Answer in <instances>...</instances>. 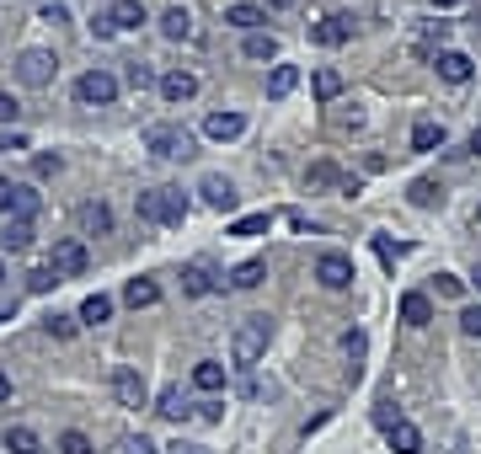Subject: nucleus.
Segmentation results:
<instances>
[{
  "instance_id": "nucleus-4",
  "label": "nucleus",
  "mask_w": 481,
  "mask_h": 454,
  "mask_svg": "<svg viewBox=\"0 0 481 454\" xmlns=\"http://www.w3.org/2000/svg\"><path fill=\"white\" fill-rule=\"evenodd\" d=\"M75 102L80 107H112L118 102V75L112 70H86L75 80Z\"/></svg>"
},
{
  "instance_id": "nucleus-18",
  "label": "nucleus",
  "mask_w": 481,
  "mask_h": 454,
  "mask_svg": "<svg viewBox=\"0 0 481 454\" xmlns=\"http://www.w3.org/2000/svg\"><path fill=\"white\" fill-rule=\"evenodd\" d=\"M134 214H139L145 225H161V219H166V187H145V193L134 198Z\"/></svg>"
},
{
  "instance_id": "nucleus-55",
  "label": "nucleus",
  "mask_w": 481,
  "mask_h": 454,
  "mask_svg": "<svg viewBox=\"0 0 481 454\" xmlns=\"http://www.w3.org/2000/svg\"><path fill=\"white\" fill-rule=\"evenodd\" d=\"M471 155H481V128L471 134Z\"/></svg>"
},
{
  "instance_id": "nucleus-57",
  "label": "nucleus",
  "mask_w": 481,
  "mask_h": 454,
  "mask_svg": "<svg viewBox=\"0 0 481 454\" xmlns=\"http://www.w3.org/2000/svg\"><path fill=\"white\" fill-rule=\"evenodd\" d=\"M434 5H439V11H444V5H460V0H434Z\"/></svg>"
},
{
  "instance_id": "nucleus-43",
  "label": "nucleus",
  "mask_w": 481,
  "mask_h": 454,
  "mask_svg": "<svg viewBox=\"0 0 481 454\" xmlns=\"http://www.w3.org/2000/svg\"><path fill=\"white\" fill-rule=\"evenodd\" d=\"M460 332H466V337H481V305H466V310H460Z\"/></svg>"
},
{
  "instance_id": "nucleus-21",
  "label": "nucleus",
  "mask_w": 481,
  "mask_h": 454,
  "mask_svg": "<svg viewBox=\"0 0 481 454\" xmlns=\"http://www.w3.org/2000/svg\"><path fill=\"white\" fill-rule=\"evenodd\" d=\"M402 321H407V326H428V321H434V300L418 294V289L402 294Z\"/></svg>"
},
{
  "instance_id": "nucleus-51",
  "label": "nucleus",
  "mask_w": 481,
  "mask_h": 454,
  "mask_svg": "<svg viewBox=\"0 0 481 454\" xmlns=\"http://www.w3.org/2000/svg\"><path fill=\"white\" fill-rule=\"evenodd\" d=\"M198 417H209V423H220V417H225V407H220V401H203V407H198Z\"/></svg>"
},
{
  "instance_id": "nucleus-31",
  "label": "nucleus",
  "mask_w": 481,
  "mask_h": 454,
  "mask_svg": "<svg viewBox=\"0 0 481 454\" xmlns=\"http://www.w3.org/2000/svg\"><path fill=\"white\" fill-rule=\"evenodd\" d=\"M268 225H273V214L262 209V214H246V219H236V225H230V235H241V241H252V235H268Z\"/></svg>"
},
{
  "instance_id": "nucleus-30",
  "label": "nucleus",
  "mask_w": 481,
  "mask_h": 454,
  "mask_svg": "<svg viewBox=\"0 0 481 454\" xmlns=\"http://www.w3.org/2000/svg\"><path fill=\"white\" fill-rule=\"evenodd\" d=\"M193 385H198V391H209V396H214V391H225V364L203 359V364L193 369Z\"/></svg>"
},
{
  "instance_id": "nucleus-49",
  "label": "nucleus",
  "mask_w": 481,
  "mask_h": 454,
  "mask_svg": "<svg viewBox=\"0 0 481 454\" xmlns=\"http://www.w3.org/2000/svg\"><path fill=\"white\" fill-rule=\"evenodd\" d=\"M16 112H21V107H16V102L0 91V128H5V123H16Z\"/></svg>"
},
{
  "instance_id": "nucleus-41",
  "label": "nucleus",
  "mask_w": 481,
  "mask_h": 454,
  "mask_svg": "<svg viewBox=\"0 0 481 454\" xmlns=\"http://www.w3.org/2000/svg\"><path fill=\"white\" fill-rule=\"evenodd\" d=\"M375 252H380V262H386V268H391V262H396V257H407V252H412V246H391V241H386V235H375Z\"/></svg>"
},
{
  "instance_id": "nucleus-15",
  "label": "nucleus",
  "mask_w": 481,
  "mask_h": 454,
  "mask_svg": "<svg viewBox=\"0 0 481 454\" xmlns=\"http://www.w3.org/2000/svg\"><path fill=\"white\" fill-rule=\"evenodd\" d=\"M203 134L220 139V144H225V139H241V134H246V118H241V112H209V118H203Z\"/></svg>"
},
{
  "instance_id": "nucleus-26",
  "label": "nucleus",
  "mask_w": 481,
  "mask_h": 454,
  "mask_svg": "<svg viewBox=\"0 0 481 454\" xmlns=\"http://www.w3.org/2000/svg\"><path fill=\"white\" fill-rule=\"evenodd\" d=\"M294 86H300V70H294V64H273V75H268V96L278 102V96H289Z\"/></svg>"
},
{
  "instance_id": "nucleus-3",
  "label": "nucleus",
  "mask_w": 481,
  "mask_h": 454,
  "mask_svg": "<svg viewBox=\"0 0 481 454\" xmlns=\"http://www.w3.org/2000/svg\"><path fill=\"white\" fill-rule=\"evenodd\" d=\"M54 75H59V59H54L48 48H21V54H16V80H21L27 91L54 86Z\"/></svg>"
},
{
  "instance_id": "nucleus-2",
  "label": "nucleus",
  "mask_w": 481,
  "mask_h": 454,
  "mask_svg": "<svg viewBox=\"0 0 481 454\" xmlns=\"http://www.w3.org/2000/svg\"><path fill=\"white\" fill-rule=\"evenodd\" d=\"M268 337H273L268 316L241 321V326H236V337H230V364H236V369H257V364H262V353H268Z\"/></svg>"
},
{
  "instance_id": "nucleus-22",
  "label": "nucleus",
  "mask_w": 481,
  "mask_h": 454,
  "mask_svg": "<svg viewBox=\"0 0 481 454\" xmlns=\"http://www.w3.org/2000/svg\"><path fill=\"white\" fill-rule=\"evenodd\" d=\"M386 439H391V450H396V454H423V433H418L412 423H396V428H386Z\"/></svg>"
},
{
  "instance_id": "nucleus-25",
  "label": "nucleus",
  "mask_w": 481,
  "mask_h": 454,
  "mask_svg": "<svg viewBox=\"0 0 481 454\" xmlns=\"http://www.w3.org/2000/svg\"><path fill=\"white\" fill-rule=\"evenodd\" d=\"M241 54H246V59H278V37H273V32H246Z\"/></svg>"
},
{
  "instance_id": "nucleus-9",
  "label": "nucleus",
  "mask_w": 481,
  "mask_h": 454,
  "mask_svg": "<svg viewBox=\"0 0 481 454\" xmlns=\"http://www.w3.org/2000/svg\"><path fill=\"white\" fill-rule=\"evenodd\" d=\"M434 70H439V75H444L450 86H466V80L477 75V64H471V59L460 54V48H439V54H434Z\"/></svg>"
},
{
  "instance_id": "nucleus-48",
  "label": "nucleus",
  "mask_w": 481,
  "mask_h": 454,
  "mask_svg": "<svg viewBox=\"0 0 481 454\" xmlns=\"http://www.w3.org/2000/svg\"><path fill=\"white\" fill-rule=\"evenodd\" d=\"M0 150L11 155V150H27V134H16V128H0Z\"/></svg>"
},
{
  "instance_id": "nucleus-59",
  "label": "nucleus",
  "mask_w": 481,
  "mask_h": 454,
  "mask_svg": "<svg viewBox=\"0 0 481 454\" xmlns=\"http://www.w3.org/2000/svg\"><path fill=\"white\" fill-rule=\"evenodd\" d=\"M477 219H481V209H477Z\"/></svg>"
},
{
  "instance_id": "nucleus-11",
  "label": "nucleus",
  "mask_w": 481,
  "mask_h": 454,
  "mask_svg": "<svg viewBox=\"0 0 481 454\" xmlns=\"http://www.w3.org/2000/svg\"><path fill=\"white\" fill-rule=\"evenodd\" d=\"M316 278H321V289H348V284H353V262H348L343 252H327V257L316 262Z\"/></svg>"
},
{
  "instance_id": "nucleus-28",
  "label": "nucleus",
  "mask_w": 481,
  "mask_h": 454,
  "mask_svg": "<svg viewBox=\"0 0 481 454\" xmlns=\"http://www.w3.org/2000/svg\"><path fill=\"white\" fill-rule=\"evenodd\" d=\"M262 278H268V262H257V257L241 262V268H230V289H257Z\"/></svg>"
},
{
  "instance_id": "nucleus-12",
  "label": "nucleus",
  "mask_w": 481,
  "mask_h": 454,
  "mask_svg": "<svg viewBox=\"0 0 481 454\" xmlns=\"http://www.w3.org/2000/svg\"><path fill=\"white\" fill-rule=\"evenodd\" d=\"M161 32H166L171 43H193V37H198V21H193V11H187V5H166Z\"/></svg>"
},
{
  "instance_id": "nucleus-13",
  "label": "nucleus",
  "mask_w": 481,
  "mask_h": 454,
  "mask_svg": "<svg viewBox=\"0 0 481 454\" xmlns=\"http://www.w3.org/2000/svg\"><path fill=\"white\" fill-rule=\"evenodd\" d=\"M353 37V16H321L316 27H311V43H321V48H337V43H348Z\"/></svg>"
},
{
  "instance_id": "nucleus-33",
  "label": "nucleus",
  "mask_w": 481,
  "mask_h": 454,
  "mask_svg": "<svg viewBox=\"0 0 481 454\" xmlns=\"http://www.w3.org/2000/svg\"><path fill=\"white\" fill-rule=\"evenodd\" d=\"M407 198H412V203H418V209H434V203H444V187H439V182H428V177H423V182H412V193H407Z\"/></svg>"
},
{
  "instance_id": "nucleus-54",
  "label": "nucleus",
  "mask_w": 481,
  "mask_h": 454,
  "mask_svg": "<svg viewBox=\"0 0 481 454\" xmlns=\"http://www.w3.org/2000/svg\"><path fill=\"white\" fill-rule=\"evenodd\" d=\"M268 5H273V11H289L294 0H262V11H268Z\"/></svg>"
},
{
  "instance_id": "nucleus-39",
  "label": "nucleus",
  "mask_w": 481,
  "mask_h": 454,
  "mask_svg": "<svg viewBox=\"0 0 481 454\" xmlns=\"http://www.w3.org/2000/svg\"><path fill=\"white\" fill-rule=\"evenodd\" d=\"M123 454H161V444L150 433H123Z\"/></svg>"
},
{
  "instance_id": "nucleus-37",
  "label": "nucleus",
  "mask_w": 481,
  "mask_h": 454,
  "mask_svg": "<svg viewBox=\"0 0 481 454\" xmlns=\"http://www.w3.org/2000/svg\"><path fill=\"white\" fill-rule=\"evenodd\" d=\"M343 353H348V359H353V364H359V359H364V353H369V337H364V332H359V326H348V332H343Z\"/></svg>"
},
{
  "instance_id": "nucleus-5",
  "label": "nucleus",
  "mask_w": 481,
  "mask_h": 454,
  "mask_svg": "<svg viewBox=\"0 0 481 454\" xmlns=\"http://www.w3.org/2000/svg\"><path fill=\"white\" fill-rule=\"evenodd\" d=\"M48 268H54L59 278H80V273L91 268V252H86L80 241H54V252H48Z\"/></svg>"
},
{
  "instance_id": "nucleus-40",
  "label": "nucleus",
  "mask_w": 481,
  "mask_h": 454,
  "mask_svg": "<svg viewBox=\"0 0 481 454\" xmlns=\"http://www.w3.org/2000/svg\"><path fill=\"white\" fill-rule=\"evenodd\" d=\"M123 80H129V86H134V91H145V86H150V80H155V70H150V64H139V59H134V64H129V70H123Z\"/></svg>"
},
{
  "instance_id": "nucleus-32",
  "label": "nucleus",
  "mask_w": 481,
  "mask_h": 454,
  "mask_svg": "<svg viewBox=\"0 0 481 454\" xmlns=\"http://www.w3.org/2000/svg\"><path fill=\"white\" fill-rule=\"evenodd\" d=\"M5 450L11 454H43V439H37L32 428H11V433H5Z\"/></svg>"
},
{
  "instance_id": "nucleus-36",
  "label": "nucleus",
  "mask_w": 481,
  "mask_h": 454,
  "mask_svg": "<svg viewBox=\"0 0 481 454\" xmlns=\"http://www.w3.org/2000/svg\"><path fill=\"white\" fill-rule=\"evenodd\" d=\"M305 182H311V187H332V182H343V177H337V166H332V161H316V166L305 171Z\"/></svg>"
},
{
  "instance_id": "nucleus-7",
  "label": "nucleus",
  "mask_w": 481,
  "mask_h": 454,
  "mask_svg": "<svg viewBox=\"0 0 481 454\" xmlns=\"http://www.w3.org/2000/svg\"><path fill=\"white\" fill-rule=\"evenodd\" d=\"M155 86H161V96H166L171 107H182V102H193V96H198V75H193V70H166Z\"/></svg>"
},
{
  "instance_id": "nucleus-58",
  "label": "nucleus",
  "mask_w": 481,
  "mask_h": 454,
  "mask_svg": "<svg viewBox=\"0 0 481 454\" xmlns=\"http://www.w3.org/2000/svg\"><path fill=\"white\" fill-rule=\"evenodd\" d=\"M0 284H5V262H0Z\"/></svg>"
},
{
  "instance_id": "nucleus-23",
  "label": "nucleus",
  "mask_w": 481,
  "mask_h": 454,
  "mask_svg": "<svg viewBox=\"0 0 481 454\" xmlns=\"http://www.w3.org/2000/svg\"><path fill=\"white\" fill-rule=\"evenodd\" d=\"M311 91H316V102H337V96H343V75L321 64V70L311 75Z\"/></svg>"
},
{
  "instance_id": "nucleus-10",
  "label": "nucleus",
  "mask_w": 481,
  "mask_h": 454,
  "mask_svg": "<svg viewBox=\"0 0 481 454\" xmlns=\"http://www.w3.org/2000/svg\"><path fill=\"white\" fill-rule=\"evenodd\" d=\"M75 219H80V235H112V209L102 198H86L75 209Z\"/></svg>"
},
{
  "instance_id": "nucleus-42",
  "label": "nucleus",
  "mask_w": 481,
  "mask_h": 454,
  "mask_svg": "<svg viewBox=\"0 0 481 454\" xmlns=\"http://www.w3.org/2000/svg\"><path fill=\"white\" fill-rule=\"evenodd\" d=\"M75 321H80V316H48L43 326H48L54 337H75Z\"/></svg>"
},
{
  "instance_id": "nucleus-38",
  "label": "nucleus",
  "mask_w": 481,
  "mask_h": 454,
  "mask_svg": "<svg viewBox=\"0 0 481 454\" xmlns=\"http://www.w3.org/2000/svg\"><path fill=\"white\" fill-rule=\"evenodd\" d=\"M59 454H91V439L80 428H70V433H59Z\"/></svg>"
},
{
  "instance_id": "nucleus-29",
  "label": "nucleus",
  "mask_w": 481,
  "mask_h": 454,
  "mask_svg": "<svg viewBox=\"0 0 481 454\" xmlns=\"http://www.w3.org/2000/svg\"><path fill=\"white\" fill-rule=\"evenodd\" d=\"M80 321H86V326L112 321V300H107V294H86V300H80Z\"/></svg>"
},
{
  "instance_id": "nucleus-16",
  "label": "nucleus",
  "mask_w": 481,
  "mask_h": 454,
  "mask_svg": "<svg viewBox=\"0 0 481 454\" xmlns=\"http://www.w3.org/2000/svg\"><path fill=\"white\" fill-rule=\"evenodd\" d=\"M155 412H161L166 423H187V417H193V401L182 396V385H166V391L155 396Z\"/></svg>"
},
{
  "instance_id": "nucleus-45",
  "label": "nucleus",
  "mask_w": 481,
  "mask_h": 454,
  "mask_svg": "<svg viewBox=\"0 0 481 454\" xmlns=\"http://www.w3.org/2000/svg\"><path fill=\"white\" fill-rule=\"evenodd\" d=\"M434 289H439V294H450V300H455V294H460V289H466V278H455V273H439V278H434Z\"/></svg>"
},
{
  "instance_id": "nucleus-19",
  "label": "nucleus",
  "mask_w": 481,
  "mask_h": 454,
  "mask_svg": "<svg viewBox=\"0 0 481 454\" xmlns=\"http://www.w3.org/2000/svg\"><path fill=\"white\" fill-rule=\"evenodd\" d=\"M107 16H112L118 32H139V27H145V0H112Z\"/></svg>"
},
{
  "instance_id": "nucleus-8",
  "label": "nucleus",
  "mask_w": 481,
  "mask_h": 454,
  "mask_svg": "<svg viewBox=\"0 0 481 454\" xmlns=\"http://www.w3.org/2000/svg\"><path fill=\"white\" fill-rule=\"evenodd\" d=\"M198 193H203V203H209V209H220V214H230V209H236V198H241V193H236V182H230V177H220V171H209V177L198 182Z\"/></svg>"
},
{
  "instance_id": "nucleus-50",
  "label": "nucleus",
  "mask_w": 481,
  "mask_h": 454,
  "mask_svg": "<svg viewBox=\"0 0 481 454\" xmlns=\"http://www.w3.org/2000/svg\"><path fill=\"white\" fill-rule=\"evenodd\" d=\"M284 219H289V225H294V230H300V235H316V225H311V219H305V214H284Z\"/></svg>"
},
{
  "instance_id": "nucleus-6",
  "label": "nucleus",
  "mask_w": 481,
  "mask_h": 454,
  "mask_svg": "<svg viewBox=\"0 0 481 454\" xmlns=\"http://www.w3.org/2000/svg\"><path fill=\"white\" fill-rule=\"evenodd\" d=\"M112 396H118L129 412L150 407V385H145V375H139V369H118V375H112Z\"/></svg>"
},
{
  "instance_id": "nucleus-35",
  "label": "nucleus",
  "mask_w": 481,
  "mask_h": 454,
  "mask_svg": "<svg viewBox=\"0 0 481 454\" xmlns=\"http://www.w3.org/2000/svg\"><path fill=\"white\" fill-rule=\"evenodd\" d=\"M54 284H64V278H59V273H54V268H48V262H43V268H32V273H27V289H32V294H48V289H54Z\"/></svg>"
},
{
  "instance_id": "nucleus-24",
  "label": "nucleus",
  "mask_w": 481,
  "mask_h": 454,
  "mask_svg": "<svg viewBox=\"0 0 481 454\" xmlns=\"http://www.w3.org/2000/svg\"><path fill=\"white\" fill-rule=\"evenodd\" d=\"M0 246H5V252H27V246H32V219H5Z\"/></svg>"
},
{
  "instance_id": "nucleus-46",
  "label": "nucleus",
  "mask_w": 481,
  "mask_h": 454,
  "mask_svg": "<svg viewBox=\"0 0 481 454\" xmlns=\"http://www.w3.org/2000/svg\"><path fill=\"white\" fill-rule=\"evenodd\" d=\"M37 21H70V11L54 5V0H43V5H37Z\"/></svg>"
},
{
  "instance_id": "nucleus-20",
  "label": "nucleus",
  "mask_w": 481,
  "mask_h": 454,
  "mask_svg": "<svg viewBox=\"0 0 481 454\" xmlns=\"http://www.w3.org/2000/svg\"><path fill=\"white\" fill-rule=\"evenodd\" d=\"M161 300V284L155 278H129V289H123V305H134V310H150Z\"/></svg>"
},
{
  "instance_id": "nucleus-56",
  "label": "nucleus",
  "mask_w": 481,
  "mask_h": 454,
  "mask_svg": "<svg viewBox=\"0 0 481 454\" xmlns=\"http://www.w3.org/2000/svg\"><path fill=\"white\" fill-rule=\"evenodd\" d=\"M471 284H477V289H481V262H477V273H471Z\"/></svg>"
},
{
  "instance_id": "nucleus-53",
  "label": "nucleus",
  "mask_w": 481,
  "mask_h": 454,
  "mask_svg": "<svg viewBox=\"0 0 481 454\" xmlns=\"http://www.w3.org/2000/svg\"><path fill=\"white\" fill-rule=\"evenodd\" d=\"M0 401H11V375L0 369Z\"/></svg>"
},
{
  "instance_id": "nucleus-1",
  "label": "nucleus",
  "mask_w": 481,
  "mask_h": 454,
  "mask_svg": "<svg viewBox=\"0 0 481 454\" xmlns=\"http://www.w3.org/2000/svg\"><path fill=\"white\" fill-rule=\"evenodd\" d=\"M145 150L155 161H193L198 155V134L182 128V123H150L145 128Z\"/></svg>"
},
{
  "instance_id": "nucleus-17",
  "label": "nucleus",
  "mask_w": 481,
  "mask_h": 454,
  "mask_svg": "<svg viewBox=\"0 0 481 454\" xmlns=\"http://www.w3.org/2000/svg\"><path fill=\"white\" fill-rule=\"evenodd\" d=\"M225 21H230V27H241V32H262L268 11H262V5H252V0H236V5H225Z\"/></svg>"
},
{
  "instance_id": "nucleus-14",
  "label": "nucleus",
  "mask_w": 481,
  "mask_h": 454,
  "mask_svg": "<svg viewBox=\"0 0 481 454\" xmlns=\"http://www.w3.org/2000/svg\"><path fill=\"white\" fill-rule=\"evenodd\" d=\"M214 289H225V284L209 273V262H187V268H182V294L203 300V294H214Z\"/></svg>"
},
{
  "instance_id": "nucleus-52",
  "label": "nucleus",
  "mask_w": 481,
  "mask_h": 454,
  "mask_svg": "<svg viewBox=\"0 0 481 454\" xmlns=\"http://www.w3.org/2000/svg\"><path fill=\"white\" fill-rule=\"evenodd\" d=\"M166 454H209V450H203V444H171Z\"/></svg>"
},
{
  "instance_id": "nucleus-44",
  "label": "nucleus",
  "mask_w": 481,
  "mask_h": 454,
  "mask_svg": "<svg viewBox=\"0 0 481 454\" xmlns=\"http://www.w3.org/2000/svg\"><path fill=\"white\" fill-rule=\"evenodd\" d=\"M91 37H96V43H107V37H118V27H112V16H91Z\"/></svg>"
},
{
  "instance_id": "nucleus-34",
  "label": "nucleus",
  "mask_w": 481,
  "mask_h": 454,
  "mask_svg": "<svg viewBox=\"0 0 481 454\" xmlns=\"http://www.w3.org/2000/svg\"><path fill=\"white\" fill-rule=\"evenodd\" d=\"M161 225H171V230L187 225V198H182L177 187H166V219H161Z\"/></svg>"
},
{
  "instance_id": "nucleus-47",
  "label": "nucleus",
  "mask_w": 481,
  "mask_h": 454,
  "mask_svg": "<svg viewBox=\"0 0 481 454\" xmlns=\"http://www.w3.org/2000/svg\"><path fill=\"white\" fill-rule=\"evenodd\" d=\"M59 166H64L59 155H37V161H32V171H37V177H59Z\"/></svg>"
},
{
  "instance_id": "nucleus-27",
  "label": "nucleus",
  "mask_w": 481,
  "mask_h": 454,
  "mask_svg": "<svg viewBox=\"0 0 481 454\" xmlns=\"http://www.w3.org/2000/svg\"><path fill=\"white\" fill-rule=\"evenodd\" d=\"M439 144H444V123L423 118V123L412 128V150H423V155H428V150H439Z\"/></svg>"
}]
</instances>
